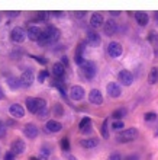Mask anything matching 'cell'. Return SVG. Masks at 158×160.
I'll return each instance as SVG.
<instances>
[{"label":"cell","mask_w":158,"mask_h":160,"mask_svg":"<svg viewBox=\"0 0 158 160\" xmlns=\"http://www.w3.org/2000/svg\"><path fill=\"white\" fill-rule=\"evenodd\" d=\"M60 38V31L58 28H55V26L50 25L46 29L42 31L41 37H39V39H38V44L39 45H48V44H51V42H55L58 41Z\"/></svg>","instance_id":"1"},{"label":"cell","mask_w":158,"mask_h":160,"mask_svg":"<svg viewBox=\"0 0 158 160\" xmlns=\"http://www.w3.org/2000/svg\"><path fill=\"white\" fill-rule=\"evenodd\" d=\"M80 131L83 134H89L92 131V119L89 118V117H84L81 119V122H80Z\"/></svg>","instance_id":"17"},{"label":"cell","mask_w":158,"mask_h":160,"mask_svg":"<svg viewBox=\"0 0 158 160\" xmlns=\"http://www.w3.org/2000/svg\"><path fill=\"white\" fill-rule=\"evenodd\" d=\"M154 15H155V21H157V22H158V12H155V13H154Z\"/></svg>","instance_id":"50"},{"label":"cell","mask_w":158,"mask_h":160,"mask_svg":"<svg viewBox=\"0 0 158 160\" xmlns=\"http://www.w3.org/2000/svg\"><path fill=\"white\" fill-rule=\"evenodd\" d=\"M108 127H109V121H108V119H104L103 124H102V135H103V138H109Z\"/></svg>","instance_id":"29"},{"label":"cell","mask_w":158,"mask_h":160,"mask_svg":"<svg viewBox=\"0 0 158 160\" xmlns=\"http://www.w3.org/2000/svg\"><path fill=\"white\" fill-rule=\"evenodd\" d=\"M64 72H65V67L63 66V63H55L52 66V73L57 79H61L64 76Z\"/></svg>","instance_id":"21"},{"label":"cell","mask_w":158,"mask_h":160,"mask_svg":"<svg viewBox=\"0 0 158 160\" xmlns=\"http://www.w3.org/2000/svg\"><path fill=\"white\" fill-rule=\"evenodd\" d=\"M103 23H104V21H103L102 13H99V12L93 13L92 18H90V25H92V28H100Z\"/></svg>","instance_id":"16"},{"label":"cell","mask_w":158,"mask_h":160,"mask_svg":"<svg viewBox=\"0 0 158 160\" xmlns=\"http://www.w3.org/2000/svg\"><path fill=\"white\" fill-rule=\"evenodd\" d=\"M4 98V93H3V90H2V88H0V101Z\"/></svg>","instance_id":"45"},{"label":"cell","mask_w":158,"mask_h":160,"mask_svg":"<svg viewBox=\"0 0 158 160\" xmlns=\"http://www.w3.org/2000/svg\"><path fill=\"white\" fill-rule=\"evenodd\" d=\"M123 160H138V156H133V154H131V156H128V157H125Z\"/></svg>","instance_id":"42"},{"label":"cell","mask_w":158,"mask_h":160,"mask_svg":"<svg viewBox=\"0 0 158 160\" xmlns=\"http://www.w3.org/2000/svg\"><path fill=\"white\" fill-rule=\"evenodd\" d=\"M50 148L48 147H42L41 150H39V157H38V160H48L50 159Z\"/></svg>","instance_id":"26"},{"label":"cell","mask_w":158,"mask_h":160,"mask_svg":"<svg viewBox=\"0 0 158 160\" xmlns=\"http://www.w3.org/2000/svg\"><path fill=\"white\" fill-rule=\"evenodd\" d=\"M25 147H26L25 141L22 138H16V140H13L12 144H10V152L15 156H19V154H22V153L25 152Z\"/></svg>","instance_id":"4"},{"label":"cell","mask_w":158,"mask_h":160,"mask_svg":"<svg viewBox=\"0 0 158 160\" xmlns=\"http://www.w3.org/2000/svg\"><path fill=\"white\" fill-rule=\"evenodd\" d=\"M70 98L73 101H81L84 98V89L81 86H73L70 90Z\"/></svg>","instance_id":"13"},{"label":"cell","mask_w":158,"mask_h":160,"mask_svg":"<svg viewBox=\"0 0 158 160\" xmlns=\"http://www.w3.org/2000/svg\"><path fill=\"white\" fill-rule=\"evenodd\" d=\"M26 108L32 114H38L39 111L46 108V102L41 98H28L26 99Z\"/></svg>","instance_id":"2"},{"label":"cell","mask_w":158,"mask_h":160,"mask_svg":"<svg viewBox=\"0 0 158 160\" xmlns=\"http://www.w3.org/2000/svg\"><path fill=\"white\" fill-rule=\"evenodd\" d=\"M67 160H79V159H75L74 156H67Z\"/></svg>","instance_id":"46"},{"label":"cell","mask_w":158,"mask_h":160,"mask_svg":"<svg viewBox=\"0 0 158 160\" xmlns=\"http://www.w3.org/2000/svg\"><path fill=\"white\" fill-rule=\"evenodd\" d=\"M9 15H10V16H13V18H15V16H19V12H10V13H9Z\"/></svg>","instance_id":"43"},{"label":"cell","mask_w":158,"mask_h":160,"mask_svg":"<svg viewBox=\"0 0 158 160\" xmlns=\"http://www.w3.org/2000/svg\"><path fill=\"white\" fill-rule=\"evenodd\" d=\"M46 77H48V72L46 70H41V72L38 73V82L39 83H44L46 80Z\"/></svg>","instance_id":"31"},{"label":"cell","mask_w":158,"mask_h":160,"mask_svg":"<svg viewBox=\"0 0 158 160\" xmlns=\"http://www.w3.org/2000/svg\"><path fill=\"white\" fill-rule=\"evenodd\" d=\"M35 21H46V13H45V12L36 13V18H35Z\"/></svg>","instance_id":"36"},{"label":"cell","mask_w":158,"mask_h":160,"mask_svg":"<svg viewBox=\"0 0 158 160\" xmlns=\"http://www.w3.org/2000/svg\"><path fill=\"white\" fill-rule=\"evenodd\" d=\"M52 114L55 115V117H63L64 115V108L61 103H55L54 108H52Z\"/></svg>","instance_id":"28"},{"label":"cell","mask_w":158,"mask_h":160,"mask_svg":"<svg viewBox=\"0 0 158 160\" xmlns=\"http://www.w3.org/2000/svg\"><path fill=\"white\" fill-rule=\"evenodd\" d=\"M60 144H61V148H63L64 152H68V150H70V140L67 138V137H64V138H61V141H60Z\"/></svg>","instance_id":"30"},{"label":"cell","mask_w":158,"mask_h":160,"mask_svg":"<svg viewBox=\"0 0 158 160\" xmlns=\"http://www.w3.org/2000/svg\"><path fill=\"white\" fill-rule=\"evenodd\" d=\"M87 44L92 47H99L102 44V39H100V35L96 32V31L90 29L87 32Z\"/></svg>","instance_id":"8"},{"label":"cell","mask_w":158,"mask_h":160,"mask_svg":"<svg viewBox=\"0 0 158 160\" xmlns=\"http://www.w3.org/2000/svg\"><path fill=\"white\" fill-rule=\"evenodd\" d=\"M148 41L152 44V47H154L155 55H158V37H157L155 34H151L150 37H148Z\"/></svg>","instance_id":"27"},{"label":"cell","mask_w":158,"mask_h":160,"mask_svg":"<svg viewBox=\"0 0 158 160\" xmlns=\"http://www.w3.org/2000/svg\"><path fill=\"white\" fill-rule=\"evenodd\" d=\"M125 114H126V111H125V109H116L115 112H113L112 117H113L115 119H119V118H122V117H123Z\"/></svg>","instance_id":"32"},{"label":"cell","mask_w":158,"mask_h":160,"mask_svg":"<svg viewBox=\"0 0 158 160\" xmlns=\"http://www.w3.org/2000/svg\"><path fill=\"white\" fill-rule=\"evenodd\" d=\"M21 83L23 88H29L31 84L33 83V73L31 72V70H25V72L21 74Z\"/></svg>","instance_id":"11"},{"label":"cell","mask_w":158,"mask_h":160,"mask_svg":"<svg viewBox=\"0 0 158 160\" xmlns=\"http://www.w3.org/2000/svg\"><path fill=\"white\" fill-rule=\"evenodd\" d=\"M4 160H15V154L12 152H9L4 154Z\"/></svg>","instance_id":"40"},{"label":"cell","mask_w":158,"mask_h":160,"mask_svg":"<svg viewBox=\"0 0 158 160\" xmlns=\"http://www.w3.org/2000/svg\"><path fill=\"white\" fill-rule=\"evenodd\" d=\"M117 79L123 86H131L133 82V74L129 70H121L119 74H117Z\"/></svg>","instance_id":"5"},{"label":"cell","mask_w":158,"mask_h":160,"mask_svg":"<svg viewBox=\"0 0 158 160\" xmlns=\"http://www.w3.org/2000/svg\"><path fill=\"white\" fill-rule=\"evenodd\" d=\"M23 132H25L26 137H29V138H35L38 135V128L33 124H26L25 128H23Z\"/></svg>","instance_id":"19"},{"label":"cell","mask_w":158,"mask_h":160,"mask_svg":"<svg viewBox=\"0 0 158 160\" xmlns=\"http://www.w3.org/2000/svg\"><path fill=\"white\" fill-rule=\"evenodd\" d=\"M45 125H46V130L50 131V132H58V131H61V128H63V125H61L58 121H54V119L48 121Z\"/></svg>","instance_id":"20"},{"label":"cell","mask_w":158,"mask_h":160,"mask_svg":"<svg viewBox=\"0 0 158 160\" xmlns=\"http://www.w3.org/2000/svg\"><path fill=\"white\" fill-rule=\"evenodd\" d=\"M6 124H7V125H15V122H13V121H7Z\"/></svg>","instance_id":"49"},{"label":"cell","mask_w":158,"mask_h":160,"mask_svg":"<svg viewBox=\"0 0 158 160\" xmlns=\"http://www.w3.org/2000/svg\"><path fill=\"white\" fill-rule=\"evenodd\" d=\"M9 112H10V115H12L13 118H23L25 117V108L22 105H19V103H13L10 106Z\"/></svg>","instance_id":"10"},{"label":"cell","mask_w":158,"mask_h":160,"mask_svg":"<svg viewBox=\"0 0 158 160\" xmlns=\"http://www.w3.org/2000/svg\"><path fill=\"white\" fill-rule=\"evenodd\" d=\"M148 82L150 84H155L158 82V68H151L150 74H148Z\"/></svg>","instance_id":"25"},{"label":"cell","mask_w":158,"mask_h":160,"mask_svg":"<svg viewBox=\"0 0 158 160\" xmlns=\"http://www.w3.org/2000/svg\"><path fill=\"white\" fill-rule=\"evenodd\" d=\"M32 58H35L38 63H42V64H46V61H48V60L44 58V57H35V55H32Z\"/></svg>","instance_id":"39"},{"label":"cell","mask_w":158,"mask_h":160,"mask_svg":"<svg viewBox=\"0 0 158 160\" xmlns=\"http://www.w3.org/2000/svg\"><path fill=\"white\" fill-rule=\"evenodd\" d=\"M109 160H123V159H122L121 153H113V154H110Z\"/></svg>","instance_id":"37"},{"label":"cell","mask_w":158,"mask_h":160,"mask_svg":"<svg viewBox=\"0 0 158 160\" xmlns=\"http://www.w3.org/2000/svg\"><path fill=\"white\" fill-rule=\"evenodd\" d=\"M116 31H117V25L115 22V19H108L106 23H104V34L110 37V35L116 34Z\"/></svg>","instance_id":"15"},{"label":"cell","mask_w":158,"mask_h":160,"mask_svg":"<svg viewBox=\"0 0 158 160\" xmlns=\"http://www.w3.org/2000/svg\"><path fill=\"white\" fill-rule=\"evenodd\" d=\"M112 15H113V16H119V15H121V12H116V10H115V12H112Z\"/></svg>","instance_id":"48"},{"label":"cell","mask_w":158,"mask_h":160,"mask_svg":"<svg viewBox=\"0 0 158 160\" xmlns=\"http://www.w3.org/2000/svg\"><path fill=\"white\" fill-rule=\"evenodd\" d=\"M106 90H108V95L110 98H117V96H121V93H122L121 86L117 83H115V82H110V83L108 84Z\"/></svg>","instance_id":"12"},{"label":"cell","mask_w":158,"mask_h":160,"mask_svg":"<svg viewBox=\"0 0 158 160\" xmlns=\"http://www.w3.org/2000/svg\"><path fill=\"white\" fill-rule=\"evenodd\" d=\"M75 15H77V16H84L86 13H84V12H77V13H75Z\"/></svg>","instance_id":"47"},{"label":"cell","mask_w":158,"mask_h":160,"mask_svg":"<svg viewBox=\"0 0 158 160\" xmlns=\"http://www.w3.org/2000/svg\"><path fill=\"white\" fill-rule=\"evenodd\" d=\"M135 19L141 26H145L148 23V21H150V18H148V15L145 12H136L135 13Z\"/></svg>","instance_id":"22"},{"label":"cell","mask_w":158,"mask_h":160,"mask_svg":"<svg viewBox=\"0 0 158 160\" xmlns=\"http://www.w3.org/2000/svg\"><path fill=\"white\" fill-rule=\"evenodd\" d=\"M25 31L22 29V28H15L12 31V34H10V39L13 42H16V44H21V42L25 41Z\"/></svg>","instance_id":"9"},{"label":"cell","mask_w":158,"mask_h":160,"mask_svg":"<svg viewBox=\"0 0 158 160\" xmlns=\"http://www.w3.org/2000/svg\"><path fill=\"white\" fill-rule=\"evenodd\" d=\"M80 144H81L84 148H94L96 146L99 144V140L97 138H86V140H81Z\"/></svg>","instance_id":"23"},{"label":"cell","mask_w":158,"mask_h":160,"mask_svg":"<svg viewBox=\"0 0 158 160\" xmlns=\"http://www.w3.org/2000/svg\"><path fill=\"white\" fill-rule=\"evenodd\" d=\"M136 137H138L136 128H128V130H123L121 134L117 135V141H121V143H129V141H133Z\"/></svg>","instance_id":"3"},{"label":"cell","mask_w":158,"mask_h":160,"mask_svg":"<svg viewBox=\"0 0 158 160\" xmlns=\"http://www.w3.org/2000/svg\"><path fill=\"white\" fill-rule=\"evenodd\" d=\"M7 84L10 86V89H13V90H16V89H19V86H22L21 79H19V77H9Z\"/></svg>","instance_id":"24"},{"label":"cell","mask_w":158,"mask_h":160,"mask_svg":"<svg viewBox=\"0 0 158 160\" xmlns=\"http://www.w3.org/2000/svg\"><path fill=\"white\" fill-rule=\"evenodd\" d=\"M4 134H6V125L0 121V138H2V137H4Z\"/></svg>","instance_id":"38"},{"label":"cell","mask_w":158,"mask_h":160,"mask_svg":"<svg viewBox=\"0 0 158 160\" xmlns=\"http://www.w3.org/2000/svg\"><path fill=\"white\" fill-rule=\"evenodd\" d=\"M61 61H63V66H64V67H65V66H68V58H67L65 55H63V57H61Z\"/></svg>","instance_id":"41"},{"label":"cell","mask_w":158,"mask_h":160,"mask_svg":"<svg viewBox=\"0 0 158 160\" xmlns=\"http://www.w3.org/2000/svg\"><path fill=\"white\" fill-rule=\"evenodd\" d=\"M145 121H155L157 119V114L155 112H148V114H145Z\"/></svg>","instance_id":"34"},{"label":"cell","mask_w":158,"mask_h":160,"mask_svg":"<svg viewBox=\"0 0 158 160\" xmlns=\"http://www.w3.org/2000/svg\"><path fill=\"white\" fill-rule=\"evenodd\" d=\"M41 34H42V29L38 28V26H31L29 29H28V37H29V39H32V41H38L39 37H41Z\"/></svg>","instance_id":"18"},{"label":"cell","mask_w":158,"mask_h":160,"mask_svg":"<svg viewBox=\"0 0 158 160\" xmlns=\"http://www.w3.org/2000/svg\"><path fill=\"white\" fill-rule=\"evenodd\" d=\"M52 15H54V16H63L64 13H63V12H54Z\"/></svg>","instance_id":"44"},{"label":"cell","mask_w":158,"mask_h":160,"mask_svg":"<svg viewBox=\"0 0 158 160\" xmlns=\"http://www.w3.org/2000/svg\"><path fill=\"white\" fill-rule=\"evenodd\" d=\"M123 127H125V124H123L122 121H115L112 124V128H113V130H116V131L123 130Z\"/></svg>","instance_id":"33"},{"label":"cell","mask_w":158,"mask_h":160,"mask_svg":"<svg viewBox=\"0 0 158 160\" xmlns=\"http://www.w3.org/2000/svg\"><path fill=\"white\" fill-rule=\"evenodd\" d=\"M108 54L112 58H117L122 55V45L119 42H110L108 45Z\"/></svg>","instance_id":"6"},{"label":"cell","mask_w":158,"mask_h":160,"mask_svg":"<svg viewBox=\"0 0 158 160\" xmlns=\"http://www.w3.org/2000/svg\"><path fill=\"white\" fill-rule=\"evenodd\" d=\"M48 114H50V112H48V109H46V108H45V109H42V111H39V112H38V118H46V117H48Z\"/></svg>","instance_id":"35"},{"label":"cell","mask_w":158,"mask_h":160,"mask_svg":"<svg viewBox=\"0 0 158 160\" xmlns=\"http://www.w3.org/2000/svg\"><path fill=\"white\" fill-rule=\"evenodd\" d=\"M89 99H90V102H92L93 105H102L103 103V96H102L100 90H97V89H93L92 92H90Z\"/></svg>","instance_id":"14"},{"label":"cell","mask_w":158,"mask_h":160,"mask_svg":"<svg viewBox=\"0 0 158 160\" xmlns=\"http://www.w3.org/2000/svg\"><path fill=\"white\" fill-rule=\"evenodd\" d=\"M83 72H84V74H86V77H87L89 80H92L93 77H94V74H96V64L93 63V61H87L86 60V63L83 64Z\"/></svg>","instance_id":"7"},{"label":"cell","mask_w":158,"mask_h":160,"mask_svg":"<svg viewBox=\"0 0 158 160\" xmlns=\"http://www.w3.org/2000/svg\"><path fill=\"white\" fill-rule=\"evenodd\" d=\"M157 135H158V131H157Z\"/></svg>","instance_id":"51"}]
</instances>
